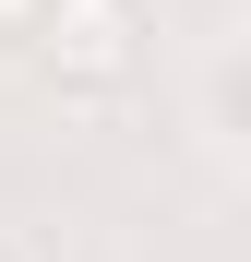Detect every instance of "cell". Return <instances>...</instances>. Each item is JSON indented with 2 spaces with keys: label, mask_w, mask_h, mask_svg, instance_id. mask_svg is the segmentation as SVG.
Instances as JSON below:
<instances>
[{
  "label": "cell",
  "mask_w": 251,
  "mask_h": 262,
  "mask_svg": "<svg viewBox=\"0 0 251 262\" xmlns=\"http://www.w3.org/2000/svg\"><path fill=\"white\" fill-rule=\"evenodd\" d=\"M36 60H48L60 83H84V96H108V83L144 60V0H48Z\"/></svg>",
  "instance_id": "6da1fadb"
},
{
  "label": "cell",
  "mask_w": 251,
  "mask_h": 262,
  "mask_svg": "<svg viewBox=\"0 0 251 262\" xmlns=\"http://www.w3.org/2000/svg\"><path fill=\"white\" fill-rule=\"evenodd\" d=\"M12 36H48V0H0V48Z\"/></svg>",
  "instance_id": "7a4b0ae2"
}]
</instances>
